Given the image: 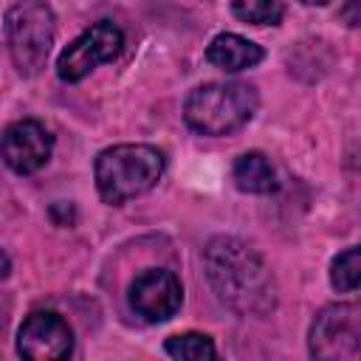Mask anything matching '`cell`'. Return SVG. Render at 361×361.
Wrapping results in <instances>:
<instances>
[{
  "mask_svg": "<svg viewBox=\"0 0 361 361\" xmlns=\"http://www.w3.org/2000/svg\"><path fill=\"white\" fill-rule=\"evenodd\" d=\"M54 152V135L34 118L14 121L0 135V158L17 175H31L48 164Z\"/></svg>",
  "mask_w": 361,
  "mask_h": 361,
  "instance_id": "cell-9",
  "label": "cell"
},
{
  "mask_svg": "<svg viewBox=\"0 0 361 361\" xmlns=\"http://www.w3.org/2000/svg\"><path fill=\"white\" fill-rule=\"evenodd\" d=\"M231 11L251 25H276L282 20L279 0H231Z\"/></svg>",
  "mask_w": 361,
  "mask_h": 361,
  "instance_id": "cell-14",
  "label": "cell"
},
{
  "mask_svg": "<svg viewBox=\"0 0 361 361\" xmlns=\"http://www.w3.org/2000/svg\"><path fill=\"white\" fill-rule=\"evenodd\" d=\"M358 3H361V0H347V6L341 8L344 23H347V25H353V28L358 25Z\"/></svg>",
  "mask_w": 361,
  "mask_h": 361,
  "instance_id": "cell-15",
  "label": "cell"
},
{
  "mask_svg": "<svg viewBox=\"0 0 361 361\" xmlns=\"http://www.w3.org/2000/svg\"><path fill=\"white\" fill-rule=\"evenodd\" d=\"M206 274L220 302L243 316H262L276 305L274 276L262 257L237 237H214L206 245Z\"/></svg>",
  "mask_w": 361,
  "mask_h": 361,
  "instance_id": "cell-1",
  "label": "cell"
},
{
  "mask_svg": "<svg viewBox=\"0 0 361 361\" xmlns=\"http://www.w3.org/2000/svg\"><path fill=\"white\" fill-rule=\"evenodd\" d=\"M166 355L178 358V361H203V358H214L217 350L212 344L209 336L203 333H178V336H169L166 344H164Z\"/></svg>",
  "mask_w": 361,
  "mask_h": 361,
  "instance_id": "cell-12",
  "label": "cell"
},
{
  "mask_svg": "<svg viewBox=\"0 0 361 361\" xmlns=\"http://www.w3.org/2000/svg\"><path fill=\"white\" fill-rule=\"evenodd\" d=\"M73 350L71 324L54 310H34L17 330V353L31 361H59Z\"/></svg>",
  "mask_w": 361,
  "mask_h": 361,
  "instance_id": "cell-8",
  "label": "cell"
},
{
  "mask_svg": "<svg viewBox=\"0 0 361 361\" xmlns=\"http://www.w3.org/2000/svg\"><path fill=\"white\" fill-rule=\"evenodd\" d=\"M259 107V96L248 82H206L186 96L183 118L200 135H231L245 127Z\"/></svg>",
  "mask_w": 361,
  "mask_h": 361,
  "instance_id": "cell-3",
  "label": "cell"
},
{
  "mask_svg": "<svg viewBox=\"0 0 361 361\" xmlns=\"http://www.w3.org/2000/svg\"><path fill=\"white\" fill-rule=\"evenodd\" d=\"M231 178L237 189L248 195H268L276 189V172L262 152H243L231 166Z\"/></svg>",
  "mask_w": 361,
  "mask_h": 361,
  "instance_id": "cell-11",
  "label": "cell"
},
{
  "mask_svg": "<svg viewBox=\"0 0 361 361\" xmlns=\"http://www.w3.org/2000/svg\"><path fill=\"white\" fill-rule=\"evenodd\" d=\"M127 302L135 316H141L149 324L166 322L178 313L183 302L180 279L166 268H147L130 282Z\"/></svg>",
  "mask_w": 361,
  "mask_h": 361,
  "instance_id": "cell-7",
  "label": "cell"
},
{
  "mask_svg": "<svg viewBox=\"0 0 361 361\" xmlns=\"http://www.w3.org/2000/svg\"><path fill=\"white\" fill-rule=\"evenodd\" d=\"M8 271H11V259H8V254L0 248V282L8 276Z\"/></svg>",
  "mask_w": 361,
  "mask_h": 361,
  "instance_id": "cell-16",
  "label": "cell"
},
{
  "mask_svg": "<svg viewBox=\"0 0 361 361\" xmlns=\"http://www.w3.org/2000/svg\"><path fill=\"white\" fill-rule=\"evenodd\" d=\"M124 48V31L110 23L99 20L85 28L56 59V76L62 82H82L93 68L113 62Z\"/></svg>",
  "mask_w": 361,
  "mask_h": 361,
  "instance_id": "cell-6",
  "label": "cell"
},
{
  "mask_svg": "<svg viewBox=\"0 0 361 361\" xmlns=\"http://www.w3.org/2000/svg\"><path fill=\"white\" fill-rule=\"evenodd\" d=\"M361 282V251L355 245H350L347 251H341L333 265H330V285L338 293H353Z\"/></svg>",
  "mask_w": 361,
  "mask_h": 361,
  "instance_id": "cell-13",
  "label": "cell"
},
{
  "mask_svg": "<svg viewBox=\"0 0 361 361\" xmlns=\"http://www.w3.org/2000/svg\"><path fill=\"white\" fill-rule=\"evenodd\" d=\"M302 6H327L330 0H299Z\"/></svg>",
  "mask_w": 361,
  "mask_h": 361,
  "instance_id": "cell-17",
  "label": "cell"
},
{
  "mask_svg": "<svg viewBox=\"0 0 361 361\" xmlns=\"http://www.w3.org/2000/svg\"><path fill=\"white\" fill-rule=\"evenodd\" d=\"M310 355L322 361H355L361 355V310L353 302L327 305L310 324Z\"/></svg>",
  "mask_w": 361,
  "mask_h": 361,
  "instance_id": "cell-5",
  "label": "cell"
},
{
  "mask_svg": "<svg viewBox=\"0 0 361 361\" xmlns=\"http://www.w3.org/2000/svg\"><path fill=\"white\" fill-rule=\"evenodd\" d=\"M96 189L104 203H127L147 195L164 175V152L149 144H116L99 152Z\"/></svg>",
  "mask_w": 361,
  "mask_h": 361,
  "instance_id": "cell-2",
  "label": "cell"
},
{
  "mask_svg": "<svg viewBox=\"0 0 361 361\" xmlns=\"http://www.w3.org/2000/svg\"><path fill=\"white\" fill-rule=\"evenodd\" d=\"M56 34V20L48 3L20 0L6 11V42L14 68L23 76H34L45 68Z\"/></svg>",
  "mask_w": 361,
  "mask_h": 361,
  "instance_id": "cell-4",
  "label": "cell"
},
{
  "mask_svg": "<svg viewBox=\"0 0 361 361\" xmlns=\"http://www.w3.org/2000/svg\"><path fill=\"white\" fill-rule=\"evenodd\" d=\"M206 59L220 71L237 73L262 62V48L240 34H217L206 48Z\"/></svg>",
  "mask_w": 361,
  "mask_h": 361,
  "instance_id": "cell-10",
  "label": "cell"
}]
</instances>
